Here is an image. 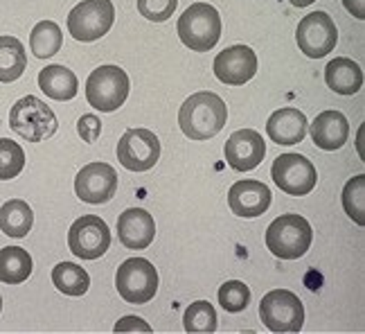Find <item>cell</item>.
Wrapping results in <instances>:
<instances>
[{
	"label": "cell",
	"mask_w": 365,
	"mask_h": 334,
	"mask_svg": "<svg viewBox=\"0 0 365 334\" xmlns=\"http://www.w3.org/2000/svg\"><path fill=\"white\" fill-rule=\"evenodd\" d=\"M115 332H151V325L140 316H124L115 323Z\"/></svg>",
	"instance_id": "d6a6232c"
},
{
	"label": "cell",
	"mask_w": 365,
	"mask_h": 334,
	"mask_svg": "<svg viewBox=\"0 0 365 334\" xmlns=\"http://www.w3.org/2000/svg\"><path fill=\"white\" fill-rule=\"evenodd\" d=\"M115 289L124 303L145 305L158 291V271L145 258H129L118 267Z\"/></svg>",
	"instance_id": "52a82bcc"
},
{
	"label": "cell",
	"mask_w": 365,
	"mask_h": 334,
	"mask_svg": "<svg viewBox=\"0 0 365 334\" xmlns=\"http://www.w3.org/2000/svg\"><path fill=\"white\" fill-rule=\"evenodd\" d=\"M32 273V258L21 246L0 248V283L21 285Z\"/></svg>",
	"instance_id": "7402d4cb"
},
{
	"label": "cell",
	"mask_w": 365,
	"mask_h": 334,
	"mask_svg": "<svg viewBox=\"0 0 365 334\" xmlns=\"http://www.w3.org/2000/svg\"><path fill=\"white\" fill-rule=\"evenodd\" d=\"M27 68V54L16 36H0V84L16 81Z\"/></svg>",
	"instance_id": "cb8c5ba5"
},
{
	"label": "cell",
	"mask_w": 365,
	"mask_h": 334,
	"mask_svg": "<svg viewBox=\"0 0 365 334\" xmlns=\"http://www.w3.org/2000/svg\"><path fill=\"white\" fill-rule=\"evenodd\" d=\"M68 246L81 260L102 258L110 246V231L106 221L97 215L79 217L68 231Z\"/></svg>",
	"instance_id": "7c38bea8"
},
{
	"label": "cell",
	"mask_w": 365,
	"mask_h": 334,
	"mask_svg": "<svg viewBox=\"0 0 365 334\" xmlns=\"http://www.w3.org/2000/svg\"><path fill=\"white\" fill-rule=\"evenodd\" d=\"M176 32L182 46L194 52H207L221 39V16L210 3H194L180 14Z\"/></svg>",
	"instance_id": "3957f363"
},
{
	"label": "cell",
	"mask_w": 365,
	"mask_h": 334,
	"mask_svg": "<svg viewBox=\"0 0 365 334\" xmlns=\"http://www.w3.org/2000/svg\"><path fill=\"white\" fill-rule=\"evenodd\" d=\"M0 312H3V296H0Z\"/></svg>",
	"instance_id": "d590c367"
},
{
	"label": "cell",
	"mask_w": 365,
	"mask_h": 334,
	"mask_svg": "<svg viewBox=\"0 0 365 334\" xmlns=\"http://www.w3.org/2000/svg\"><path fill=\"white\" fill-rule=\"evenodd\" d=\"M61 44H63V32L54 21H41L30 32V50L38 59L54 57L61 50Z\"/></svg>",
	"instance_id": "484cf974"
},
{
	"label": "cell",
	"mask_w": 365,
	"mask_h": 334,
	"mask_svg": "<svg viewBox=\"0 0 365 334\" xmlns=\"http://www.w3.org/2000/svg\"><path fill=\"white\" fill-rule=\"evenodd\" d=\"M219 303L221 308L230 314H240L248 308L250 303V289L242 280H228L219 289Z\"/></svg>",
	"instance_id": "f546056e"
},
{
	"label": "cell",
	"mask_w": 365,
	"mask_h": 334,
	"mask_svg": "<svg viewBox=\"0 0 365 334\" xmlns=\"http://www.w3.org/2000/svg\"><path fill=\"white\" fill-rule=\"evenodd\" d=\"M118 172L108 163H88L75 176V192L83 203H108L118 192Z\"/></svg>",
	"instance_id": "4fadbf2b"
},
{
	"label": "cell",
	"mask_w": 365,
	"mask_h": 334,
	"mask_svg": "<svg viewBox=\"0 0 365 334\" xmlns=\"http://www.w3.org/2000/svg\"><path fill=\"white\" fill-rule=\"evenodd\" d=\"M273 194L266 188L262 181H252V178H244L232 183V188L228 190V206L230 211L237 217H259L269 211Z\"/></svg>",
	"instance_id": "2e32d148"
},
{
	"label": "cell",
	"mask_w": 365,
	"mask_h": 334,
	"mask_svg": "<svg viewBox=\"0 0 365 334\" xmlns=\"http://www.w3.org/2000/svg\"><path fill=\"white\" fill-rule=\"evenodd\" d=\"M115 7L110 0H81L68 14V32L81 44H93L110 32Z\"/></svg>",
	"instance_id": "8992f818"
},
{
	"label": "cell",
	"mask_w": 365,
	"mask_h": 334,
	"mask_svg": "<svg viewBox=\"0 0 365 334\" xmlns=\"http://www.w3.org/2000/svg\"><path fill=\"white\" fill-rule=\"evenodd\" d=\"M298 48L309 59H322L339 44V30L327 11H312L298 23Z\"/></svg>",
	"instance_id": "9c48e42d"
},
{
	"label": "cell",
	"mask_w": 365,
	"mask_h": 334,
	"mask_svg": "<svg viewBox=\"0 0 365 334\" xmlns=\"http://www.w3.org/2000/svg\"><path fill=\"white\" fill-rule=\"evenodd\" d=\"M38 88L43 91L50 100L68 102V100H73V97H77L79 79L73 71H70V68L52 64V66H46L43 71L38 73Z\"/></svg>",
	"instance_id": "ffe728a7"
},
{
	"label": "cell",
	"mask_w": 365,
	"mask_h": 334,
	"mask_svg": "<svg viewBox=\"0 0 365 334\" xmlns=\"http://www.w3.org/2000/svg\"><path fill=\"white\" fill-rule=\"evenodd\" d=\"M9 127L27 143L48 141L59 129L54 111L34 95H25L9 111Z\"/></svg>",
	"instance_id": "277c9868"
},
{
	"label": "cell",
	"mask_w": 365,
	"mask_h": 334,
	"mask_svg": "<svg viewBox=\"0 0 365 334\" xmlns=\"http://www.w3.org/2000/svg\"><path fill=\"white\" fill-rule=\"evenodd\" d=\"M223 156L235 172H250L264 161L266 143L255 129H240L226 141Z\"/></svg>",
	"instance_id": "9a60e30c"
},
{
	"label": "cell",
	"mask_w": 365,
	"mask_h": 334,
	"mask_svg": "<svg viewBox=\"0 0 365 334\" xmlns=\"http://www.w3.org/2000/svg\"><path fill=\"white\" fill-rule=\"evenodd\" d=\"M160 158V141L149 129H126L118 143V161L129 172H149Z\"/></svg>",
	"instance_id": "8fae6325"
},
{
	"label": "cell",
	"mask_w": 365,
	"mask_h": 334,
	"mask_svg": "<svg viewBox=\"0 0 365 334\" xmlns=\"http://www.w3.org/2000/svg\"><path fill=\"white\" fill-rule=\"evenodd\" d=\"M34 213L23 199H9L0 208V231L9 238H25L32 231Z\"/></svg>",
	"instance_id": "603a6c76"
},
{
	"label": "cell",
	"mask_w": 365,
	"mask_h": 334,
	"mask_svg": "<svg viewBox=\"0 0 365 334\" xmlns=\"http://www.w3.org/2000/svg\"><path fill=\"white\" fill-rule=\"evenodd\" d=\"M343 208L347 217L359 226H365V174L349 178L343 188Z\"/></svg>",
	"instance_id": "83f0119b"
},
{
	"label": "cell",
	"mask_w": 365,
	"mask_h": 334,
	"mask_svg": "<svg viewBox=\"0 0 365 334\" xmlns=\"http://www.w3.org/2000/svg\"><path fill=\"white\" fill-rule=\"evenodd\" d=\"M307 129V116L300 108L293 106L277 108L275 113H271L269 122H266V133L277 145H298L300 141H304Z\"/></svg>",
	"instance_id": "ac0fdd59"
},
{
	"label": "cell",
	"mask_w": 365,
	"mask_h": 334,
	"mask_svg": "<svg viewBox=\"0 0 365 334\" xmlns=\"http://www.w3.org/2000/svg\"><path fill=\"white\" fill-rule=\"evenodd\" d=\"M118 238L124 248H149L156 240V221L143 208H129L118 217Z\"/></svg>",
	"instance_id": "e0dca14e"
},
{
	"label": "cell",
	"mask_w": 365,
	"mask_h": 334,
	"mask_svg": "<svg viewBox=\"0 0 365 334\" xmlns=\"http://www.w3.org/2000/svg\"><path fill=\"white\" fill-rule=\"evenodd\" d=\"M266 248L279 260H298L302 258L314 240L312 224L302 215H282L271 221L266 228Z\"/></svg>",
	"instance_id": "7a4b0ae2"
},
{
	"label": "cell",
	"mask_w": 365,
	"mask_h": 334,
	"mask_svg": "<svg viewBox=\"0 0 365 334\" xmlns=\"http://www.w3.org/2000/svg\"><path fill=\"white\" fill-rule=\"evenodd\" d=\"M178 7V0H138V14L151 23H165L172 19Z\"/></svg>",
	"instance_id": "4dcf8cb0"
},
{
	"label": "cell",
	"mask_w": 365,
	"mask_h": 334,
	"mask_svg": "<svg viewBox=\"0 0 365 334\" xmlns=\"http://www.w3.org/2000/svg\"><path fill=\"white\" fill-rule=\"evenodd\" d=\"M52 285L66 296H83L91 287V275L75 262H61L52 269Z\"/></svg>",
	"instance_id": "d4e9b609"
},
{
	"label": "cell",
	"mask_w": 365,
	"mask_h": 334,
	"mask_svg": "<svg viewBox=\"0 0 365 334\" xmlns=\"http://www.w3.org/2000/svg\"><path fill=\"white\" fill-rule=\"evenodd\" d=\"M259 318L271 332H300L304 325V305L289 289H273L259 303Z\"/></svg>",
	"instance_id": "ba28073f"
},
{
	"label": "cell",
	"mask_w": 365,
	"mask_h": 334,
	"mask_svg": "<svg viewBox=\"0 0 365 334\" xmlns=\"http://www.w3.org/2000/svg\"><path fill=\"white\" fill-rule=\"evenodd\" d=\"M77 131L83 138V143H97V138L102 133V120L93 113L81 116L77 122Z\"/></svg>",
	"instance_id": "1f68e13d"
},
{
	"label": "cell",
	"mask_w": 365,
	"mask_h": 334,
	"mask_svg": "<svg viewBox=\"0 0 365 334\" xmlns=\"http://www.w3.org/2000/svg\"><path fill=\"white\" fill-rule=\"evenodd\" d=\"M341 3L354 19H359V21L365 19V0H341Z\"/></svg>",
	"instance_id": "836d02e7"
},
{
	"label": "cell",
	"mask_w": 365,
	"mask_h": 334,
	"mask_svg": "<svg viewBox=\"0 0 365 334\" xmlns=\"http://www.w3.org/2000/svg\"><path fill=\"white\" fill-rule=\"evenodd\" d=\"M271 176L275 186L284 194H291V197H304L318 183L314 163L304 158L302 154H293V151L275 158L271 167Z\"/></svg>",
	"instance_id": "30bf717a"
},
{
	"label": "cell",
	"mask_w": 365,
	"mask_h": 334,
	"mask_svg": "<svg viewBox=\"0 0 365 334\" xmlns=\"http://www.w3.org/2000/svg\"><path fill=\"white\" fill-rule=\"evenodd\" d=\"M25 167V151L19 143L0 138V181L16 178Z\"/></svg>",
	"instance_id": "f1b7e54d"
},
{
	"label": "cell",
	"mask_w": 365,
	"mask_h": 334,
	"mask_svg": "<svg viewBox=\"0 0 365 334\" xmlns=\"http://www.w3.org/2000/svg\"><path fill=\"white\" fill-rule=\"evenodd\" d=\"M316 0H291V5L293 7H309V5H314Z\"/></svg>",
	"instance_id": "e575fe53"
},
{
	"label": "cell",
	"mask_w": 365,
	"mask_h": 334,
	"mask_svg": "<svg viewBox=\"0 0 365 334\" xmlns=\"http://www.w3.org/2000/svg\"><path fill=\"white\" fill-rule=\"evenodd\" d=\"M327 86L339 95H354L363 86V71L354 59L336 57L325 66Z\"/></svg>",
	"instance_id": "44dd1931"
},
{
	"label": "cell",
	"mask_w": 365,
	"mask_h": 334,
	"mask_svg": "<svg viewBox=\"0 0 365 334\" xmlns=\"http://www.w3.org/2000/svg\"><path fill=\"white\" fill-rule=\"evenodd\" d=\"M212 68L221 84L242 86L257 73V54L248 46H230L217 54Z\"/></svg>",
	"instance_id": "5bb4252c"
},
{
	"label": "cell",
	"mask_w": 365,
	"mask_h": 334,
	"mask_svg": "<svg viewBox=\"0 0 365 334\" xmlns=\"http://www.w3.org/2000/svg\"><path fill=\"white\" fill-rule=\"evenodd\" d=\"M228 122V106L212 91L190 95L178 111V127L190 141H210Z\"/></svg>",
	"instance_id": "6da1fadb"
},
{
	"label": "cell",
	"mask_w": 365,
	"mask_h": 334,
	"mask_svg": "<svg viewBox=\"0 0 365 334\" xmlns=\"http://www.w3.org/2000/svg\"><path fill=\"white\" fill-rule=\"evenodd\" d=\"M307 131L312 133V141L316 143V147L325 151H336L347 143L349 122L341 111H322Z\"/></svg>",
	"instance_id": "d6986e66"
},
{
	"label": "cell",
	"mask_w": 365,
	"mask_h": 334,
	"mask_svg": "<svg viewBox=\"0 0 365 334\" xmlns=\"http://www.w3.org/2000/svg\"><path fill=\"white\" fill-rule=\"evenodd\" d=\"M217 310L212 303L207 300H196L185 310V316H182V325H185V332H194V334H212L217 332Z\"/></svg>",
	"instance_id": "4316f807"
},
{
	"label": "cell",
	"mask_w": 365,
	"mask_h": 334,
	"mask_svg": "<svg viewBox=\"0 0 365 334\" xmlns=\"http://www.w3.org/2000/svg\"><path fill=\"white\" fill-rule=\"evenodd\" d=\"M129 88V75L120 66H100L86 79V100L102 113H113L126 102Z\"/></svg>",
	"instance_id": "5b68a950"
}]
</instances>
